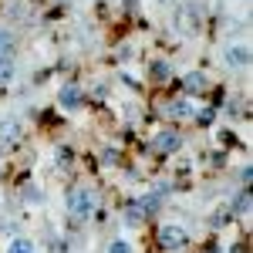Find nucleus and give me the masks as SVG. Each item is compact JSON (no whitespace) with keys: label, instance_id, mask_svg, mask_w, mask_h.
Returning a JSON list of instances; mask_svg holds the SVG:
<instances>
[{"label":"nucleus","instance_id":"1","mask_svg":"<svg viewBox=\"0 0 253 253\" xmlns=\"http://www.w3.org/2000/svg\"><path fill=\"white\" fill-rule=\"evenodd\" d=\"M68 210H71V216H78V219L91 216V210H95V196H91V189H75V193L68 196Z\"/></svg>","mask_w":253,"mask_h":253},{"label":"nucleus","instance_id":"2","mask_svg":"<svg viewBox=\"0 0 253 253\" xmlns=\"http://www.w3.org/2000/svg\"><path fill=\"white\" fill-rule=\"evenodd\" d=\"M186 230L182 226H172V223H166V226H159V247L162 250H179V247H186Z\"/></svg>","mask_w":253,"mask_h":253},{"label":"nucleus","instance_id":"3","mask_svg":"<svg viewBox=\"0 0 253 253\" xmlns=\"http://www.w3.org/2000/svg\"><path fill=\"white\" fill-rule=\"evenodd\" d=\"M17 138H20V122L17 118H3V122H0V149H3V152L14 149Z\"/></svg>","mask_w":253,"mask_h":253},{"label":"nucleus","instance_id":"4","mask_svg":"<svg viewBox=\"0 0 253 253\" xmlns=\"http://www.w3.org/2000/svg\"><path fill=\"white\" fill-rule=\"evenodd\" d=\"M152 145H156V152H162V156H169V152H175L179 145H182V138H179V132H159L156 138H152Z\"/></svg>","mask_w":253,"mask_h":253},{"label":"nucleus","instance_id":"5","mask_svg":"<svg viewBox=\"0 0 253 253\" xmlns=\"http://www.w3.org/2000/svg\"><path fill=\"white\" fill-rule=\"evenodd\" d=\"M182 88H186V95H203V91H206V75H203V71L186 75V78H182Z\"/></svg>","mask_w":253,"mask_h":253},{"label":"nucleus","instance_id":"6","mask_svg":"<svg viewBox=\"0 0 253 253\" xmlns=\"http://www.w3.org/2000/svg\"><path fill=\"white\" fill-rule=\"evenodd\" d=\"M58 101H61V108H78V105H81V88H78V84H68V88H61Z\"/></svg>","mask_w":253,"mask_h":253},{"label":"nucleus","instance_id":"7","mask_svg":"<svg viewBox=\"0 0 253 253\" xmlns=\"http://www.w3.org/2000/svg\"><path fill=\"white\" fill-rule=\"evenodd\" d=\"M226 61H230V68H247V64H250V51L236 44V47L226 51Z\"/></svg>","mask_w":253,"mask_h":253},{"label":"nucleus","instance_id":"8","mask_svg":"<svg viewBox=\"0 0 253 253\" xmlns=\"http://www.w3.org/2000/svg\"><path fill=\"white\" fill-rule=\"evenodd\" d=\"M14 44H17V38L10 31H0V58H10L14 54Z\"/></svg>","mask_w":253,"mask_h":253},{"label":"nucleus","instance_id":"9","mask_svg":"<svg viewBox=\"0 0 253 253\" xmlns=\"http://www.w3.org/2000/svg\"><path fill=\"white\" fill-rule=\"evenodd\" d=\"M125 219H128V223H142V219H145V210H142L138 203H132V206L125 210Z\"/></svg>","mask_w":253,"mask_h":253},{"label":"nucleus","instance_id":"10","mask_svg":"<svg viewBox=\"0 0 253 253\" xmlns=\"http://www.w3.org/2000/svg\"><path fill=\"white\" fill-rule=\"evenodd\" d=\"M10 75H14V54L0 58V81H10Z\"/></svg>","mask_w":253,"mask_h":253},{"label":"nucleus","instance_id":"11","mask_svg":"<svg viewBox=\"0 0 253 253\" xmlns=\"http://www.w3.org/2000/svg\"><path fill=\"white\" fill-rule=\"evenodd\" d=\"M7 253H34V247H31L27 240H14V243H10V250H7Z\"/></svg>","mask_w":253,"mask_h":253},{"label":"nucleus","instance_id":"12","mask_svg":"<svg viewBox=\"0 0 253 253\" xmlns=\"http://www.w3.org/2000/svg\"><path fill=\"white\" fill-rule=\"evenodd\" d=\"M152 78H156V81H166V78H169V68H166L162 61H156V64H152Z\"/></svg>","mask_w":253,"mask_h":253},{"label":"nucleus","instance_id":"13","mask_svg":"<svg viewBox=\"0 0 253 253\" xmlns=\"http://www.w3.org/2000/svg\"><path fill=\"white\" fill-rule=\"evenodd\" d=\"M172 115H193V105H189V101H175Z\"/></svg>","mask_w":253,"mask_h":253},{"label":"nucleus","instance_id":"14","mask_svg":"<svg viewBox=\"0 0 253 253\" xmlns=\"http://www.w3.org/2000/svg\"><path fill=\"white\" fill-rule=\"evenodd\" d=\"M236 213H250V193H240V199H236Z\"/></svg>","mask_w":253,"mask_h":253},{"label":"nucleus","instance_id":"15","mask_svg":"<svg viewBox=\"0 0 253 253\" xmlns=\"http://www.w3.org/2000/svg\"><path fill=\"white\" fill-rule=\"evenodd\" d=\"M108 253H132V247H128L125 240H115V243L108 247Z\"/></svg>","mask_w":253,"mask_h":253},{"label":"nucleus","instance_id":"16","mask_svg":"<svg viewBox=\"0 0 253 253\" xmlns=\"http://www.w3.org/2000/svg\"><path fill=\"white\" fill-rule=\"evenodd\" d=\"M196 122H199V125H210V122H213V108H203V112H196Z\"/></svg>","mask_w":253,"mask_h":253}]
</instances>
